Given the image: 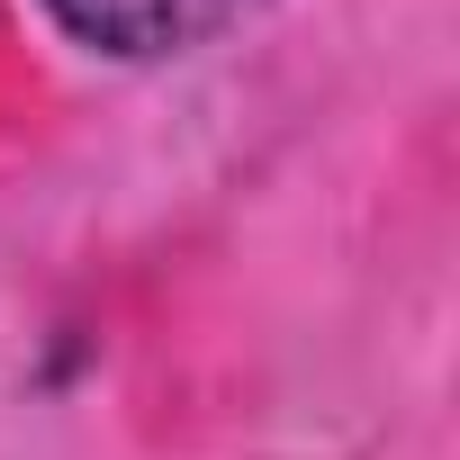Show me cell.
Segmentation results:
<instances>
[{"mask_svg": "<svg viewBox=\"0 0 460 460\" xmlns=\"http://www.w3.org/2000/svg\"><path fill=\"white\" fill-rule=\"evenodd\" d=\"M244 10H253V0H46V19H55L73 46L109 55V64H163V55H190V46L226 37Z\"/></svg>", "mask_w": 460, "mask_h": 460, "instance_id": "1", "label": "cell"}]
</instances>
